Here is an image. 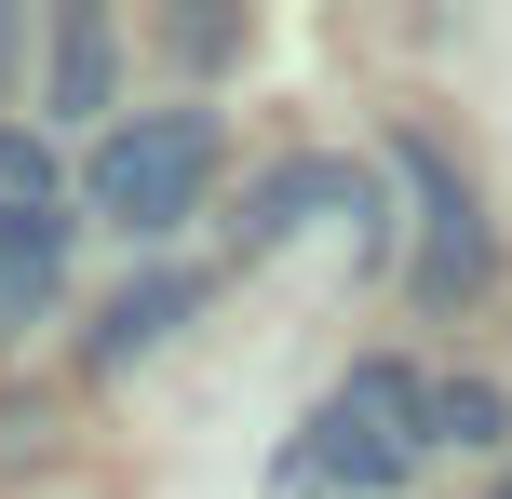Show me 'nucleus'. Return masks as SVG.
<instances>
[{
	"mask_svg": "<svg viewBox=\"0 0 512 499\" xmlns=\"http://www.w3.org/2000/svg\"><path fill=\"white\" fill-rule=\"evenodd\" d=\"M324 203H351V216H364V176H351V162H283V176L243 203V243H283L297 216H324Z\"/></svg>",
	"mask_w": 512,
	"mask_h": 499,
	"instance_id": "423d86ee",
	"label": "nucleus"
},
{
	"mask_svg": "<svg viewBox=\"0 0 512 499\" xmlns=\"http://www.w3.org/2000/svg\"><path fill=\"white\" fill-rule=\"evenodd\" d=\"M108 108V14H54V122Z\"/></svg>",
	"mask_w": 512,
	"mask_h": 499,
	"instance_id": "0eeeda50",
	"label": "nucleus"
},
{
	"mask_svg": "<svg viewBox=\"0 0 512 499\" xmlns=\"http://www.w3.org/2000/svg\"><path fill=\"white\" fill-rule=\"evenodd\" d=\"M0 68H14V14H0Z\"/></svg>",
	"mask_w": 512,
	"mask_h": 499,
	"instance_id": "9d476101",
	"label": "nucleus"
},
{
	"mask_svg": "<svg viewBox=\"0 0 512 499\" xmlns=\"http://www.w3.org/2000/svg\"><path fill=\"white\" fill-rule=\"evenodd\" d=\"M499 499H512V486H499Z\"/></svg>",
	"mask_w": 512,
	"mask_h": 499,
	"instance_id": "9b49d317",
	"label": "nucleus"
},
{
	"mask_svg": "<svg viewBox=\"0 0 512 499\" xmlns=\"http://www.w3.org/2000/svg\"><path fill=\"white\" fill-rule=\"evenodd\" d=\"M54 270H68V216H0V351L54 311Z\"/></svg>",
	"mask_w": 512,
	"mask_h": 499,
	"instance_id": "20e7f679",
	"label": "nucleus"
},
{
	"mask_svg": "<svg viewBox=\"0 0 512 499\" xmlns=\"http://www.w3.org/2000/svg\"><path fill=\"white\" fill-rule=\"evenodd\" d=\"M203 176H216V122H203V108H135V122H108V135H95V162H81V203H95L108 230L162 243L189 203H203Z\"/></svg>",
	"mask_w": 512,
	"mask_h": 499,
	"instance_id": "f03ea898",
	"label": "nucleus"
},
{
	"mask_svg": "<svg viewBox=\"0 0 512 499\" xmlns=\"http://www.w3.org/2000/svg\"><path fill=\"white\" fill-rule=\"evenodd\" d=\"M499 432H512V405L486 392V378H445L432 392V446H499Z\"/></svg>",
	"mask_w": 512,
	"mask_h": 499,
	"instance_id": "6e6552de",
	"label": "nucleus"
},
{
	"mask_svg": "<svg viewBox=\"0 0 512 499\" xmlns=\"http://www.w3.org/2000/svg\"><path fill=\"white\" fill-rule=\"evenodd\" d=\"M391 176L418 189V297H472L486 284V216H472V189H459V162L432 149V135H405V149H391Z\"/></svg>",
	"mask_w": 512,
	"mask_h": 499,
	"instance_id": "7ed1b4c3",
	"label": "nucleus"
},
{
	"mask_svg": "<svg viewBox=\"0 0 512 499\" xmlns=\"http://www.w3.org/2000/svg\"><path fill=\"white\" fill-rule=\"evenodd\" d=\"M418 446H432V378L418 365H351L324 392V419L297 432V473L337 486V499H378L418 473Z\"/></svg>",
	"mask_w": 512,
	"mask_h": 499,
	"instance_id": "f257e3e1",
	"label": "nucleus"
},
{
	"mask_svg": "<svg viewBox=\"0 0 512 499\" xmlns=\"http://www.w3.org/2000/svg\"><path fill=\"white\" fill-rule=\"evenodd\" d=\"M0 216H54V162L27 122H0Z\"/></svg>",
	"mask_w": 512,
	"mask_h": 499,
	"instance_id": "1a4fd4ad",
	"label": "nucleus"
},
{
	"mask_svg": "<svg viewBox=\"0 0 512 499\" xmlns=\"http://www.w3.org/2000/svg\"><path fill=\"white\" fill-rule=\"evenodd\" d=\"M189 311H203V270H135V284L108 297V324H95V365H135V351H162Z\"/></svg>",
	"mask_w": 512,
	"mask_h": 499,
	"instance_id": "39448f33",
	"label": "nucleus"
}]
</instances>
